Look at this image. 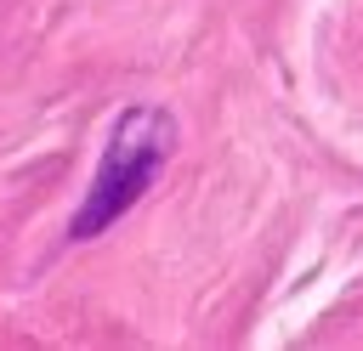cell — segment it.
<instances>
[{
  "mask_svg": "<svg viewBox=\"0 0 363 351\" xmlns=\"http://www.w3.org/2000/svg\"><path fill=\"white\" fill-rule=\"evenodd\" d=\"M164 153H170V119L159 108H130L108 136V153H102V164L91 176V192H85V204L74 215V238H96L108 221H119L147 192Z\"/></svg>",
  "mask_w": 363,
  "mask_h": 351,
  "instance_id": "cell-1",
  "label": "cell"
}]
</instances>
